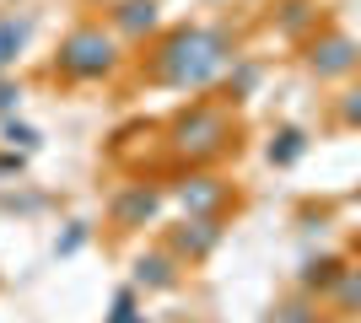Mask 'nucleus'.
Here are the masks:
<instances>
[{
  "mask_svg": "<svg viewBox=\"0 0 361 323\" xmlns=\"http://www.w3.org/2000/svg\"><path fill=\"white\" fill-rule=\"evenodd\" d=\"M6 135H11V140H22V146H32V140H38L32 129H22V124H6Z\"/></svg>",
  "mask_w": 361,
  "mask_h": 323,
  "instance_id": "nucleus-16",
  "label": "nucleus"
},
{
  "mask_svg": "<svg viewBox=\"0 0 361 323\" xmlns=\"http://www.w3.org/2000/svg\"><path fill=\"white\" fill-rule=\"evenodd\" d=\"M0 167H6V162H0Z\"/></svg>",
  "mask_w": 361,
  "mask_h": 323,
  "instance_id": "nucleus-18",
  "label": "nucleus"
},
{
  "mask_svg": "<svg viewBox=\"0 0 361 323\" xmlns=\"http://www.w3.org/2000/svg\"><path fill=\"white\" fill-rule=\"evenodd\" d=\"M157 210H162V194L146 189V184H130L119 200H114V210H108V215H114V227H119V232H135V227H146Z\"/></svg>",
  "mask_w": 361,
  "mask_h": 323,
  "instance_id": "nucleus-6",
  "label": "nucleus"
},
{
  "mask_svg": "<svg viewBox=\"0 0 361 323\" xmlns=\"http://www.w3.org/2000/svg\"><path fill=\"white\" fill-rule=\"evenodd\" d=\"M221 200H226L221 178H183V189H178L183 215H216V205H221Z\"/></svg>",
  "mask_w": 361,
  "mask_h": 323,
  "instance_id": "nucleus-8",
  "label": "nucleus"
},
{
  "mask_svg": "<svg viewBox=\"0 0 361 323\" xmlns=\"http://www.w3.org/2000/svg\"><path fill=\"white\" fill-rule=\"evenodd\" d=\"M221 243V221L216 215H189L173 237H167V248L178 253L183 264H200V259H211V248Z\"/></svg>",
  "mask_w": 361,
  "mask_h": 323,
  "instance_id": "nucleus-4",
  "label": "nucleus"
},
{
  "mask_svg": "<svg viewBox=\"0 0 361 323\" xmlns=\"http://www.w3.org/2000/svg\"><path fill=\"white\" fill-rule=\"evenodd\" d=\"M334 308L361 312V270H340V280H334Z\"/></svg>",
  "mask_w": 361,
  "mask_h": 323,
  "instance_id": "nucleus-11",
  "label": "nucleus"
},
{
  "mask_svg": "<svg viewBox=\"0 0 361 323\" xmlns=\"http://www.w3.org/2000/svg\"><path fill=\"white\" fill-rule=\"evenodd\" d=\"M270 323H313V312L302 308V302H291V308H281V312H275Z\"/></svg>",
  "mask_w": 361,
  "mask_h": 323,
  "instance_id": "nucleus-15",
  "label": "nucleus"
},
{
  "mask_svg": "<svg viewBox=\"0 0 361 323\" xmlns=\"http://www.w3.org/2000/svg\"><path fill=\"white\" fill-rule=\"evenodd\" d=\"M178 270H183V259L173 253V248H151V253L135 259V286H146V291H167V286H178Z\"/></svg>",
  "mask_w": 361,
  "mask_h": 323,
  "instance_id": "nucleus-7",
  "label": "nucleus"
},
{
  "mask_svg": "<svg viewBox=\"0 0 361 323\" xmlns=\"http://www.w3.org/2000/svg\"><path fill=\"white\" fill-rule=\"evenodd\" d=\"M157 27V0H119L114 6V32L124 38H140V32Z\"/></svg>",
  "mask_w": 361,
  "mask_h": 323,
  "instance_id": "nucleus-9",
  "label": "nucleus"
},
{
  "mask_svg": "<svg viewBox=\"0 0 361 323\" xmlns=\"http://www.w3.org/2000/svg\"><path fill=\"white\" fill-rule=\"evenodd\" d=\"M108 323H146V312H135V291H119V296H114Z\"/></svg>",
  "mask_w": 361,
  "mask_h": 323,
  "instance_id": "nucleus-12",
  "label": "nucleus"
},
{
  "mask_svg": "<svg viewBox=\"0 0 361 323\" xmlns=\"http://www.w3.org/2000/svg\"><path fill=\"white\" fill-rule=\"evenodd\" d=\"M340 119H345V124H361V87H350V92L340 97Z\"/></svg>",
  "mask_w": 361,
  "mask_h": 323,
  "instance_id": "nucleus-14",
  "label": "nucleus"
},
{
  "mask_svg": "<svg viewBox=\"0 0 361 323\" xmlns=\"http://www.w3.org/2000/svg\"><path fill=\"white\" fill-rule=\"evenodd\" d=\"M16 97H22L16 87H0V113H11V103H16Z\"/></svg>",
  "mask_w": 361,
  "mask_h": 323,
  "instance_id": "nucleus-17",
  "label": "nucleus"
},
{
  "mask_svg": "<svg viewBox=\"0 0 361 323\" xmlns=\"http://www.w3.org/2000/svg\"><path fill=\"white\" fill-rule=\"evenodd\" d=\"M232 60V38L216 27H178L157 54H151V81L162 87H205Z\"/></svg>",
  "mask_w": 361,
  "mask_h": 323,
  "instance_id": "nucleus-1",
  "label": "nucleus"
},
{
  "mask_svg": "<svg viewBox=\"0 0 361 323\" xmlns=\"http://www.w3.org/2000/svg\"><path fill=\"white\" fill-rule=\"evenodd\" d=\"M232 146H238V124L216 103H195L189 113L173 119V156H183V162H216Z\"/></svg>",
  "mask_w": 361,
  "mask_h": 323,
  "instance_id": "nucleus-3",
  "label": "nucleus"
},
{
  "mask_svg": "<svg viewBox=\"0 0 361 323\" xmlns=\"http://www.w3.org/2000/svg\"><path fill=\"white\" fill-rule=\"evenodd\" d=\"M356 65H361V49L350 44L345 32L318 38L313 54H307V70H313V76H345V70H356Z\"/></svg>",
  "mask_w": 361,
  "mask_h": 323,
  "instance_id": "nucleus-5",
  "label": "nucleus"
},
{
  "mask_svg": "<svg viewBox=\"0 0 361 323\" xmlns=\"http://www.w3.org/2000/svg\"><path fill=\"white\" fill-rule=\"evenodd\" d=\"M297 156H302V135H297V129H286L281 146H270V162H297Z\"/></svg>",
  "mask_w": 361,
  "mask_h": 323,
  "instance_id": "nucleus-13",
  "label": "nucleus"
},
{
  "mask_svg": "<svg viewBox=\"0 0 361 323\" xmlns=\"http://www.w3.org/2000/svg\"><path fill=\"white\" fill-rule=\"evenodd\" d=\"M22 44H27V22H22V16H0V70L16 60Z\"/></svg>",
  "mask_w": 361,
  "mask_h": 323,
  "instance_id": "nucleus-10",
  "label": "nucleus"
},
{
  "mask_svg": "<svg viewBox=\"0 0 361 323\" xmlns=\"http://www.w3.org/2000/svg\"><path fill=\"white\" fill-rule=\"evenodd\" d=\"M119 70V32L103 22H81L54 49V76L60 81H103Z\"/></svg>",
  "mask_w": 361,
  "mask_h": 323,
  "instance_id": "nucleus-2",
  "label": "nucleus"
}]
</instances>
